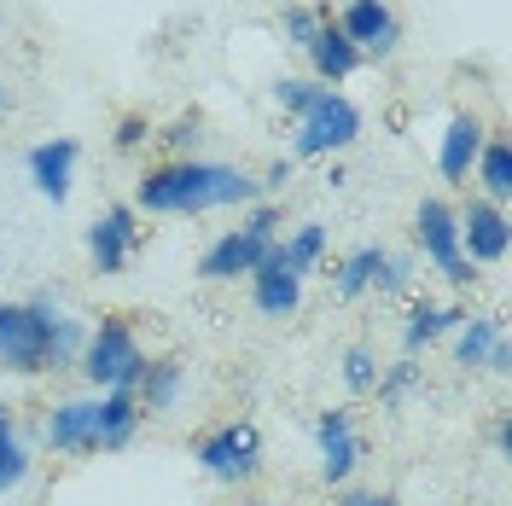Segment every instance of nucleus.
Returning a JSON list of instances; mask_svg holds the SVG:
<instances>
[{
    "mask_svg": "<svg viewBox=\"0 0 512 506\" xmlns=\"http://www.w3.org/2000/svg\"><path fill=\"white\" fill-rule=\"evenodd\" d=\"M163 140H169V152H175V158H192V146H198V117H181Z\"/></svg>",
    "mask_w": 512,
    "mask_h": 506,
    "instance_id": "obj_32",
    "label": "nucleus"
},
{
    "mask_svg": "<svg viewBox=\"0 0 512 506\" xmlns=\"http://www.w3.org/2000/svg\"><path fill=\"white\" fill-rule=\"evenodd\" d=\"M140 245V227H134V204H111L105 216L88 222V256H94V274H123V262Z\"/></svg>",
    "mask_w": 512,
    "mask_h": 506,
    "instance_id": "obj_10",
    "label": "nucleus"
},
{
    "mask_svg": "<svg viewBox=\"0 0 512 506\" xmlns=\"http://www.w3.org/2000/svg\"><path fill=\"white\" fill-rule=\"evenodd\" d=\"M76 158H82V146L76 140H41L30 152V181H35V192L47 198V204H64L70 198V175H76Z\"/></svg>",
    "mask_w": 512,
    "mask_h": 506,
    "instance_id": "obj_14",
    "label": "nucleus"
},
{
    "mask_svg": "<svg viewBox=\"0 0 512 506\" xmlns=\"http://www.w3.org/2000/svg\"><path fill=\"white\" fill-rule=\"evenodd\" d=\"M489 443H495V454H501V460L512 454V413H495V425H489Z\"/></svg>",
    "mask_w": 512,
    "mask_h": 506,
    "instance_id": "obj_33",
    "label": "nucleus"
},
{
    "mask_svg": "<svg viewBox=\"0 0 512 506\" xmlns=\"http://www.w3.org/2000/svg\"><path fill=\"white\" fill-rule=\"evenodd\" d=\"M414 239H419V251H425V262H431L448 285H472L478 280V268L460 256V222H454V210H448L443 198H425V204H419Z\"/></svg>",
    "mask_w": 512,
    "mask_h": 506,
    "instance_id": "obj_5",
    "label": "nucleus"
},
{
    "mask_svg": "<svg viewBox=\"0 0 512 506\" xmlns=\"http://www.w3.org/2000/svg\"><path fill=\"white\" fill-rule=\"evenodd\" d=\"M146 140H158V134H152V123H146L140 111H128L123 123H117V152H140Z\"/></svg>",
    "mask_w": 512,
    "mask_h": 506,
    "instance_id": "obj_30",
    "label": "nucleus"
},
{
    "mask_svg": "<svg viewBox=\"0 0 512 506\" xmlns=\"http://www.w3.org/2000/svg\"><path fill=\"white\" fill-rule=\"evenodd\" d=\"M181 361L175 355H158V361H146L140 367V379H134V402H140V413H169L175 402H181Z\"/></svg>",
    "mask_w": 512,
    "mask_h": 506,
    "instance_id": "obj_19",
    "label": "nucleus"
},
{
    "mask_svg": "<svg viewBox=\"0 0 512 506\" xmlns=\"http://www.w3.org/2000/svg\"><path fill=\"white\" fill-rule=\"evenodd\" d=\"M454 222H460V256H466L472 268H495V262H507L512 222H507L501 204H489V198H466V210H454Z\"/></svg>",
    "mask_w": 512,
    "mask_h": 506,
    "instance_id": "obj_7",
    "label": "nucleus"
},
{
    "mask_svg": "<svg viewBox=\"0 0 512 506\" xmlns=\"http://www.w3.org/2000/svg\"><path fill=\"white\" fill-rule=\"evenodd\" d=\"M501 338H507V332H501V315H466L460 320V338H454V361H460V367H483V361H489V349L501 344Z\"/></svg>",
    "mask_w": 512,
    "mask_h": 506,
    "instance_id": "obj_23",
    "label": "nucleus"
},
{
    "mask_svg": "<svg viewBox=\"0 0 512 506\" xmlns=\"http://www.w3.org/2000/svg\"><path fill=\"white\" fill-rule=\"evenodd\" d=\"M326 18H332V6H286V12H280V30H286V41L297 47V53H303V47L315 41V30L326 24Z\"/></svg>",
    "mask_w": 512,
    "mask_h": 506,
    "instance_id": "obj_26",
    "label": "nucleus"
},
{
    "mask_svg": "<svg viewBox=\"0 0 512 506\" xmlns=\"http://www.w3.org/2000/svg\"><path fill=\"white\" fill-rule=\"evenodd\" d=\"M361 140V111H355L344 94H332V88H320L315 105L297 117L291 128V158H332V152H344Z\"/></svg>",
    "mask_w": 512,
    "mask_h": 506,
    "instance_id": "obj_3",
    "label": "nucleus"
},
{
    "mask_svg": "<svg viewBox=\"0 0 512 506\" xmlns=\"http://www.w3.org/2000/svg\"><path fill=\"white\" fill-rule=\"evenodd\" d=\"M245 233H256V239H268V245H274V239H280V210H274V204H256L251 216H245Z\"/></svg>",
    "mask_w": 512,
    "mask_h": 506,
    "instance_id": "obj_31",
    "label": "nucleus"
},
{
    "mask_svg": "<svg viewBox=\"0 0 512 506\" xmlns=\"http://www.w3.org/2000/svg\"><path fill=\"white\" fill-rule=\"evenodd\" d=\"M0 111H6V88H0Z\"/></svg>",
    "mask_w": 512,
    "mask_h": 506,
    "instance_id": "obj_37",
    "label": "nucleus"
},
{
    "mask_svg": "<svg viewBox=\"0 0 512 506\" xmlns=\"http://www.w3.org/2000/svg\"><path fill=\"white\" fill-rule=\"evenodd\" d=\"M140 402H134V390H99L94 396V454H117V448L134 443V431H140Z\"/></svg>",
    "mask_w": 512,
    "mask_h": 506,
    "instance_id": "obj_12",
    "label": "nucleus"
},
{
    "mask_svg": "<svg viewBox=\"0 0 512 506\" xmlns=\"http://www.w3.org/2000/svg\"><path fill=\"white\" fill-rule=\"evenodd\" d=\"M460 320H466V309H443V303H431V297H414L402 344H408V355H419L425 344H437L443 332H460Z\"/></svg>",
    "mask_w": 512,
    "mask_h": 506,
    "instance_id": "obj_22",
    "label": "nucleus"
},
{
    "mask_svg": "<svg viewBox=\"0 0 512 506\" xmlns=\"http://www.w3.org/2000/svg\"><path fill=\"white\" fill-rule=\"evenodd\" d=\"M303 59H309V70H315V82H320V88H338V82H350L355 70L367 64V59H361V53L350 47V35L338 30L332 18H326V24L315 30V41L303 47Z\"/></svg>",
    "mask_w": 512,
    "mask_h": 506,
    "instance_id": "obj_13",
    "label": "nucleus"
},
{
    "mask_svg": "<svg viewBox=\"0 0 512 506\" xmlns=\"http://www.w3.org/2000/svg\"><path fill=\"white\" fill-rule=\"evenodd\" d=\"M35 309H41V326H47V373H64V367H76V355H82V320H70L53 303V297H30Z\"/></svg>",
    "mask_w": 512,
    "mask_h": 506,
    "instance_id": "obj_18",
    "label": "nucleus"
},
{
    "mask_svg": "<svg viewBox=\"0 0 512 506\" xmlns=\"http://www.w3.org/2000/svg\"><path fill=\"white\" fill-rule=\"evenodd\" d=\"M30 477V454H24V437H18V419L12 408H0V495L18 489Z\"/></svg>",
    "mask_w": 512,
    "mask_h": 506,
    "instance_id": "obj_25",
    "label": "nucleus"
},
{
    "mask_svg": "<svg viewBox=\"0 0 512 506\" xmlns=\"http://www.w3.org/2000/svg\"><path fill=\"white\" fill-rule=\"evenodd\" d=\"M315 448H320V477L338 489L350 483V472L361 466V437H355V419L350 408H326L315 419Z\"/></svg>",
    "mask_w": 512,
    "mask_h": 506,
    "instance_id": "obj_9",
    "label": "nucleus"
},
{
    "mask_svg": "<svg viewBox=\"0 0 512 506\" xmlns=\"http://www.w3.org/2000/svg\"><path fill=\"white\" fill-rule=\"evenodd\" d=\"M483 134H489V128H483L472 111H454V117H448V134H443V146H437L443 181H472V163H478V152H483Z\"/></svg>",
    "mask_w": 512,
    "mask_h": 506,
    "instance_id": "obj_15",
    "label": "nucleus"
},
{
    "mask_svg": "<svg viewBox=\"0 0 512 506\" xmlns=\"http://www.w3.org/2000/svg\"><path fill=\"white\" fill-rule=\"evenodd\" d=\"M472 181H478V192L489 198V204H507L512 198V146H507V134H483V152H478V163H472Z\"/></svg>",
    "mask_w": 512,
    "mask_h": 506,
    "instance_id": "obj_20",
    "label": "nucleus"
},
{
    "mask_svg": "<svg viewBox=\"0 0 512 506\" xmlns=\"http://www.w3.org/2000/svg\"><path fill=\"white\" fill-rule=\"evenodd\" d=\"M315 94H320V82H309V76H280L274 82V99H280V111H286L291 123L315 105Z\"/></svg>",
    "mask_w": 512,
    "mask_h": 506,
    "instance_id": "obj_28",
    "label": "nucleus"
},
{
    "mask_svg": "<svg viewBox=\"0 0 512 506\" xmlns=\"http://www.w3.org/2000/svg\"><path fill=\"white\" fill-rule=\"evenodd\" d=\"M251 303L268 320H286V315H297V303H303V280L286 274L280 262H268V256H262V268L251 274Z\"/></svg>",
    "mask_w": 512,
    "mask_h": 506,
    "instance_id": "obj_17",
    "label": "nucleus"
},
{
    "mask_svg": "<svg viewBox=\"0 0 512 506\" xmlns=\"http://www.w3.org/2000/svg\"><path fill=\"white\" fill-rule=\"evenodd\" d=\"M338 506H396V501H390V495H344Z\"/></svg>",
    "mask_w": 512,
    "mask_h": 506,
    "instance_id": "obj_36",
    "label": "nucleus"
},
{
    "mask_svg": "<svg viewBox=\"0 0 512 506\" xmlns=\"http://www.w3.org/2000/svg\"><path fill=\"white\" fill-rule=\"evenodd\" d=\"M320 256H326V227H320V222H303L291 239H274V245H268V262H280V268L297 274V280H303V274H315Z\"/></svg>",
    "mask_w": 512,
    "mask_h": 506,
    "instance_id": "obj_21",
    "label": "nucleus"
},
{
    "mask_svg": "<svg viewBox=\"0 0 512 506\" xmlns=\"http://www.w3.org/2000/svg\"><path fill=\"white\" fill-rule=\"evenodd\" d=\"M0 367L18 379L47 373V326L35 303H0Z\"/></svg>",
    "mask_w": 512,
    "mask_h": 506,
    "instance_id": "obj_6",
    "label": "nucleus"
},
{
    "mask_svg": "<svg viewBox=\"0 0 512 506\" xmlns=\"http://www.w3.org/2000/svg\"><path fill=\"white\" fill-rule=\"evenodd\" d=\"M76 367H82V379L94 384V390H134L140 367H146L134 326H128L123 315H105L94 332L82 338V355H76Z\"/></svg>",
    "mask_w": 512,
    "mask_h": 506,
    "instance_id": "obj_2",
    "label": "nucleus"
},
{
    "mask_svg": "<svg viewBox=\"0 0 512 506\" xmlns=\"http://www.w3.org/2000/svg\"><path fill=\"white\" fill-rule=\"evenodd\" d=\"M483 367H489L495 379H507V373H512V349H507V338H501V344L489 349V361H483Z\"/></svg>",
    "mask_w": 512,
    "mask_h": 506,
    "instance_id": "obj_34",
    "label": "nucleus"
},
{
    "mask_svg": "<svg viewBox=\"0 0 512 506\" xmlns=\"http://www.w3.org/2000/svg\"><path fill=\"white\" fill-rule=\"evenodd\" d=\"M251 198L256 181L245 169L210 158H169L134 181V210H146V216H204V210H227V204H251Z\"/></svg>",
    "mask_w": 512,
    "mask_h": 506,
    "instance_id": "obj_1",
    "label": "nucleus"
},
{
    "mask_svg": "<svg viewBox=\"0 0 512 506\" xmlns=\"http://www.w3.org/2000/svg\"><path fill=\"white\" fill-rule=\"evenodd\" d=\"M332 24L350 35V47L361 59H390V53L402 47V24H396V12H390L384 0H350Z\"/></svg>",
    "mask_w": 512,
    "mask_h": 506,
    "instance_id": "obj_8",
    "label": "nucleus"
},
{
    "mask_svg": "<svg viewBox=\"0 0 512 506\" xmlns=\"http://www.w3.org/2000/svg\"><path fill=\"white\" fill-rule=\"evenodd\" d=\"M291 181V158H274L268 163V181H256V187H286Z\"/></svg>",
    "mask_w": 512,
    "mask_h": 506,
    "instance_id": "obj_35",
    "label": "nucleus"
},
{
    "mask_svg": "<svg viewBox=\"0 0 512 506\" xmlns=\"http://www.w3.org/2000/svg\"><path fill=\"white\" fill-rule=\"evenodd\" d=\"M384 256H390V251H384V245H361V251H355V256H344V262L332 268V274H338V297H361L367 285L379 280Z\"/></svg>",
    "mask_w": 512,
    "mask_h": 506,
    "instance_id": "obj_24",
    "label": "nucleus"
},
{
    "mask_svg": "<svg viewBox=\"0 0 512 506\" xmlns=\"http://www.w3.org/2000/svg\"><path fill=\"white\" fill-rule=\"evenodd\" d=\"M192 460H198V472H210L216 483H251L262 472V431L251 419H227V425L204 431L192 443Z\"/></svg>",
    "mask_w": 512,
    "mask_h": 506,
    "instance_id": "obj_4",
    "label": "nucleus"
},
{
    "mask_svg": "<svg viewBox=\"0 0 512 506\" xmlns=\"http://www.w3.org/2000/svg\"><path fill=\"white\" fill-rule=\"evenodd\" d=\"M344 384H350L355 396H367V390L379 384V361H373V349H350V355H344Z\"/></svg>",
    "mask_w": 512,
    "mask_h": 506,
    "instance_id": "obj_29",
    "label": "nucleus"
},
{
    "mask_svg": "<svg viewBox=\"0 0 512 506\" xmlns=\"http://www.w3.org/2000/svg\"><path fill=\"white\" fill-rule=\"evenodd\" d=\"M262 256H268V239H256V233H245V227H233V233H222L210 251L198 256V280L210 285H227V280H251L256 268H262Z\"/></svg>",
    "mask_w": 512,
    "mask_h": 506,
    "instance_id": "obj_11",
    "label": "nucleus"
},
{
    "mask_svg": "<svg viewBox=\"0 0 512 506\" xmlns=\"http://www.w3.org/2000/svg\"><path fill=\"white\" fill-rule=\"evenodd\" d=\"M414 384H419V361L414 355L396 361V367H379V384H373V390H379V408H402V396H408Z\"/></svg>",
    "mask_w": 512,
    "mask_h": 506,
    "instance_id": "obj_27",
    "label": "nucleus"
},
{
    "mask_svg": "<svg viewBox=\"0 0 512 506\" xmlns=\"http://www.w3.org/2000/svg\"><path fill=\"white\" fill-rule=\"evenodd\" d=\"M41 437L53 454H94V402H59L47 408Z\"/></svg>",
    "mask_w": 512,
    "mask_h": 506,
    "instance_id": "obj_16",
    "label": "nucleus"
}]
</instances>
